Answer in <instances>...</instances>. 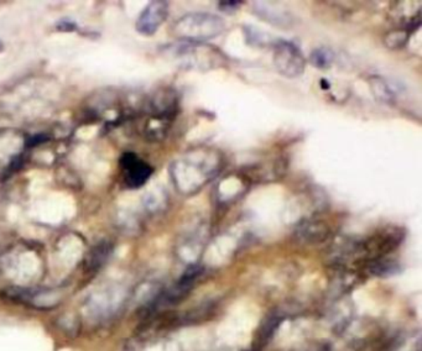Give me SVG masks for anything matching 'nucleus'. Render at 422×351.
I'll return each mask as SVG.
<instances>
[{"label":"nucleus","instance_id":"nucleus-1","mask_svg":"<svg viewBox=\"0 0 422 351\" xmlns=\"http://www.w3.org/2000/svg\"><path fill=\"white\" fill-rule=\"evenodd\" d=\"M221 166V153L212 148H196L174 162L171 174L177 182L188 179L190 184L197 186L206 184L208 179L215 177Z\"/></svg>","mask_w":422,"mask_h":351},{"label":"nucleus","instance_id":"nucleus-2","mask_svg":"<svg viewBox=\"0 0 422 351\" xmlns=\"http://www.w3.org/2000/svg\"><path fill=\"white\" fill-rule=\"evenodd\" d=\"M226 30V23L221 16L210 13H191L181 16L174 25V35L181 41L203 44L216 39Z\"/></svg>","mask_w":422,"mask_h":351},{"label":"nucleus","instance_id":"nucleus-3","mask_svg":"<svg viewBox=\"0 0 422 351\" xmlns=\"http://www.w3.org/2000/svg\"><path fill=\"white\" fill-rule=\"evenodd\" d=\"M165 53H169L176 61L180 62L179 65L184 68L190 70L207 71L224 63V58L221 52L215 47L207 46L205 44H192L182 41L175 46L166 47Z\"/></svg>","mask_w":422,"mask_h":351},{"label":"nucleus","instance_id":"nucleus-4","mask_svg":"<svg viewBox=\"0 0 422 351\" xmlns=\"http://www.w3.org/2000/svg\"><path fill=\"white\" fill-rule=\"evenodd\" d=\"M273 61L279 73L286 78L301 76L306 67L302 52L293 41L278 40L274 44Z\"/></svg>","mask_w":422,"mask_h":351},{"label":"nucleus","instance_id":"nucleus-5","mask_svg":"<svg viewBox=\"0 0 422 351\" xmlns=\"http://www.w3.org/2000/svg\"><path fill=\"white\" fill-rule=\"evenodd\" d=\"M124 182L130 189H139L144 186L153 174V167L149 163L134 153H124L119 160Z\"/></svg>","mask_w":422,"mask_h":351},{"label":"nucleus","instance_id":"nucleus-6","mask_svg":"<svg viewBox=\"0 0 422 351\" xmlns=\"http://www.w3.org/2000/svg\"><path fill=\"white\" fill-rule=\"evenodd\" d=\"M169 16V3L164 0L150 1L144 11H141L135 27L144 36H153L159 30Z\"/></svg>","mask_w":422,"mask_h":351},{"label":"nucleus","instance_id":"nucleus-7","mask_svg":"<svg viewBox=\"0 0 422 351\" xmlns=\"http://www.w3.org/2000/svg\"><path fill=\"white\" fill-rule=\"evenodd\" d=\"M369 86H371V94L378 102L389 104L395 101V92L384 78L379 76L371 77Z\"/></svg>","mask_w":422,"mask_h":351},{"label":"nucleus","instance_id":"nucleus-8","mask_svg":"<svg viewBox=\"0 0 422 351\" xmlns=\"http://www.w3.org/2000/svg\"><path fill=\"white\" fill-rule=\"evenodd\" d=\"M333 60H335V52L328 47H319L314 50L309 56L311 63L319 70H326L332 66Z\"/></svg>","mask_w":422,"mask_h":351},{"label":"nucleus","instance_id":"nucleus-9","mask_svg":"<svg viewBox=\"0 0 422 351\" xmlns=\"http://www.w3.org/2000/svg\"><path fill=\"white\" fill-rule=\"evenodd\" d=\"M109 245L99 244L97 248L93 250L92 254L89 256L87 267L89 270L93 269H98L99 266H102L106 259L108 257Z\"/></svg>","mask_w":422,"mask_h":351},{"label":"nucleus","instance_id":"nucleus-10","mask_svg":"<svg viewBox=\"0 0 422 351\" xmlns=\"http://www.w3.org/2000/svg\"><path fill=\"white\" fill-rule=\"evenodd\" d=\"M407 40H409V31H392L386 35L385 45L392 50H397V49H402V46H405Z\"/></svg>","mask_w":422,"mask_h":351},{"label":"nucleus","instance_id":"nucleus-11","mask_svg":"<svg viewBox=\"0 0 422 351\" xmlns=\"http://www.w3.org/2000/svg\"><path fill=\"white\" fill-rule=\"evenodd\" d=\"M244 30H245L247 41L250 45H254V46H267L268 45L269 37L265 32H262L250 26H247Z\"/></svg>","mask_w":422,"mask_h":351},{"label":"nucleus","instance_id":"nucleus-12","mask_svg":"<svg viewBox=\"0 0 422 351\" xmlns=\"http://www.w3.org/2000/svg\"><path fill=\"white\" fill-rule=\"evenodd\" d=\"M243 1H221L219 3V11H223V13H233V11H237L239 6H242Z\"/></svg>","mask_w":422,"mask_h":351},{"label":"nucleus","instance_id":"nucleus-13","mask_svg":"<svg viewBox=\"0 0 422 351\" xmlns=\"http://www.w3.org/2000/svg\"><path fill=\"white\" fill-rule=\"evenodd\" d=\"M49 139L50 138H49L47 135H45V134H37V135H34V136L27 141V146H29V148H34V146L40 145V143H46Z\"/></svg>","mask_w":422,"mask_h":351},{"label":"nucleus","instance_id":"nucleus-14","mask_svg":"<svg viewBox=\"0 0 422 351\" xmlns=\"http://www.w3.org/2000/svg\"><path fill=\"white\" fill-rule=\"evenodd\" d=\"M76 23L71 20H62L57 24V30L61 31H75L76 30Z\"/></svg>","mask_w":422,"mask_h":351},{"label":"nucleus","instance_id":"nucleus-15","mask_svg":"<svg viewBox=\"0 0 422 351\" xmlns=\"http://www.w3.org/2000/svg\"><path fill=\"white\" fill-rule=\"evenodd\" d=\"M4 50V44H3V41L0 40V52Z\"/></svg>","mask_w":422,"mask_h":351}]
</instances>
